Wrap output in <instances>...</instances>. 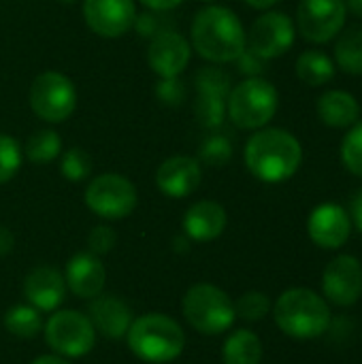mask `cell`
I'll return each mask as SVG.
<instances>
[{
  "label": "cell",
  "mask_w": 362,
  "mask_h": 364,
  "mask_svg": "<svg viewBox=\"0 0 362 364\" xmlns=\"http://www.w3.org/2000/svg\"><path fill=\"white\" fill-rule=\"evenodd\" d=\"M201 162L190 156H173L164 160L156 171L158 190L171 198H186L194 194L201 186Z\"/></svg>",
  "instance_id": "17"
},
{
  "label": "cell",
  "mask_w": 362,
  "mask_h": 364,
  "mask_svg": "<svg viewBox=\"0 0 362 364\" xmlns=\"http://www.w3.org/2000/svg\"><path fill=\"white\" fill-rule=\"evenodd\" d=\"M62 151L60 134L53 130H36L26 143V158L36 164H47L55 160Z\"/></svg>",
  "instance_id": "27"
},
{
  "label": "cell",
  "mask_w": 362,
  "mask_h": 364,
  "mask_svg": "<svg viewBox=\"0 0 362 364\" xmlns=\"http://www.w3.org/2000/svg\"><path fill=\"white\" fill-rule=\"evenodd\" d=\"M352 222H354V226L361 230L362 235V188L356 192V196H354V200H352Z\"/></svg>",
  "instance_id": "36"
},
{
  "label": "cell",
  "mask_w": 362,
  "mask_h": 364,
  "mask_svg": "<svg viewBox=\"0 0 362 364\" xmlns=\"http://www.w3.org/2000/svg\"><path fill=\"white\" fill-rule=\"evenodd\" d=\"M252 9H258V11H267L271 6H275L280 0H245Z\"/></svg>",
  "instance_id": "40"
},
{
  "label": "cell",
  "mask_w": 362,
  "mask_h": 364,
  "mask_svg": "<svg viewBox=\"0 0 362 364\" xmlns=\"http://www.w3.org/2000/svg\"><path fill=\"white\" fill-rule=\"evenodd\" d=\"M224 364H260L262 363V341L252 331H235L226 337L222 348Z\"/></svg>",
  "instance_id": "23"
},
{
  "label": "cell",
  "mask_w": 362,
  "mask_h": 364,
  "mask_svg": "<svg viewBox=\"0 0 362 364\" xmlns=\"http://www.w3.org/2000/svg\"><path fill=\"white\" fill-rule=\"evenodd\" d=\"M309 239L322 250H339L348 243L352 232L350 213L337 203L318 205L307 220Z\"/></svg>",
  "instance_id": "15"
},
{
  "label": "cell",
  "mask_w": 362,
  "mask_h": 364,
  "mask_svg": "<svg viewBox=\"0 0 362 364\" xmlns=\"http://www.w3.org/2000/svg\"><path fill=\"white\" fill-rule=\"evenodd\" d=\"M294 38V21L282 11H267L252 23L250 34H245V47L262 60H273L290 51Z\"/></svg>",
  "instance_id": "11"
},
{
  "label": "cell",
  "mask_w": 362,
  "mask_h": 364,
  "mask_svg": "<svg viewBox=\"0 0 362 364\" xmlns=\"http://www.w3.org/2000/svg\"><path fill=\"white\" fill-rule=\"evenodd\" d=\"M21 166L19 143L11 134H0V186L11 181Z\"/></svg>",
  "instance_id": "32"
},
{
  "label": "cell",
  "mask_w": 362,
  "mask_h": 364,
  "mask_svg": "<svg viewBox=\"0 0 362 364\" xmlns=\"http://www.w3.org/2000/svg\"><path fill=\"white\" fill-rule=\"evenodd\" d=\"M346 9L356 15L358 19H362V0H346Z\"/></svg>",
  "instance_id": "41"
},
{
  "label": "cell",
  "mask_w": 362,
  "mask_h": 364,
  "mask_svg": "<svg viewBox=\"0 0 362 364\" xmlns=\"http://www.w3.org/2000/svg\"><path fill=\"white\" fill-rule=\"evenodd\" d=\"M277 328L299 341L322 337L331 326V307L309 288H290L280 294L273 307Z\"/></svg>",
  "instance_id": "3"
},
{
  "label": "cell",
  "mask_w": 362,
  "mask_h": 364,
  "mask_svg": "<svg viewBox=\"0 0 362 364\" xmlns=\"http://www.w3.org/2000/svg\"><path fill=\"white\" fill-rule=\"evenodd\" d=\"M235 62H237L239 70H241V73H245L247 77H258V75L265 70V62H267V60L258 58L256 53H252V51L245 47V51H243Z\"/></svg>",
  "instance_id": "35"
},
{
  "label": "cell",
  "mask_w": 362,
  "mask_h": 364,
  "mask_svg": "<svg viewBox=\"0 0 362 364\" xmlns=\"http://www.w3.org/2000/svg\"><path fill=\"white\" fill-rule=\"evenodd\" d=\"M303 162L299 139L284 128H260L245 145L247 171L265 183H282L297 175Z\"/></svg>",
  "instance_id": "1"
},
{
  "label": "cell",
  "mask_w": 362,
  "mask_h": 364,
  "mask_svg": "<svg viewBox=\"0 0 362 364\" xmlns=\"http://www.w3.org/2000/svg\"><path fill=\"white\" fill-rule=\"evenodd\" d=\"M297 77L309 87L326 85L335 77V60L324 51L305 49L297 58Z\"/></svg>",
  "instance_id": "24"
},
{
  "label": "cell",
  "mask_w": 362,
  "mask_h": 364,
  "mask_svg": "<svg viewBox=\"0 0 362 364\" xmlns=\"http://www.w3.org/2000/svg\"><path fill=\"white\" fill-rule=\"evenodd\" d=\"M23 294L38 311H55L66 296L64 275L53 267H36L23 279Z\"/></svg>",
  "instance_id": "20"
},
{
  "label": "cell",
  "mask_w": 362,
  "mask_h": 364,
  "mask_svg": "<svg viewBox=\"0 0 362 364\" xmlns=\"http://www.w3.org/2000/svg\"><path fill=\"white\" fill-rule=\"evenodd\" d=\"M269 311H271V301L265 292H258V290L245 292L235 303V314L245 322H260L262 318L269 316Z\"/></svg>",
  "instance_id": "29"
},
{
  "label": "cell",
  "mask_w": 362,
  "mask_h": 364,
  "mask_svg": "<svg viewBox=\"0 0 362 364\" xmlns=\"http://www.w3.org/2000/svg\"><path fill=\"white\" fill-rule=\"evenodd\" d=\"M324 299L335 307H352L362 296V264L356 256L333 258L322 275Z\"/></svg>",
  "instance_id": "13"
},
{
  "label": "cell",
  "mask_w": 362,
  "mask_h": 364,
  "mask_svg": "<svg viewBox=\"0 0 362 364\" xmlns=\"http://www.w3.org/2000/svg\"><path fill=\"white\" fill-rule=\"evenodd\" d=\"M15 245V237L9 228H0V256H6Z\"/></svg>",
  "instance_id": "38"
},
{
  "label": "cell",
  "mask_w": 362,
  "mask_h": 364,
  "mask_svg": "<svg viewBox=\"0 0 362 364\" xmlns=\"http://www.w3.org/2000/svg\"><path fill=\"white\" fill-rule=\"evenodd\" d=\"M137 203L139 194L132 181L115 173L98 175L85 188L87 209L102 220H124L137 209Z\"/></svg>",
  "instance_id": "8"
},
{
  "label": "cell",
  "mask_w": 362,
  "mask_h": 364,
  "mask_svg": "<svg viewBox=\"0 0 362 364\" xmlns=\"http://www.w3.org/2000/svg\"><path fill=\"white\" fill-rule=\"evenodd\" d=\"M346 0H301L297 6V30L307 43H331L346 28Z\"/></svg>",
  "instance_id": "10"
},
{
  "label": "cell",
  "mask_w": 362,
  "mask_h": 364,
  "mask_svg": "<svg viewBox=\"0 0 362 364\" xmlns=\"http://www.w3.org/2000/svg\"><path fill=\"white\" fill-rule=\"evenodd\" d=\"M203 2H213V0H203Z\"/></svg>",
  "instance_id": "43"
},
{
  "label": "cell",
  "mask_w": 362,
  "mask_h": 364,
  "mask_svg": "<svg viewBox=\"0 0 362 364\" xmlns=\"http://www.w3.org/2000/svg\"><path fill=\"white\" fill-rule=\"evenodd\" d=\"M196 119L205 128H218L222 126L226 117V102L230 94V77L215 68H201L196 73Z\"/></svg>",
  "instance_id": "12"
},
{
  "label": "cell",
  "mask_w": 362,
  "mask_h": 364,
  "mask_svg": "<svg viewBox=\"0 0 362 364\" xmlns=\"http://www.w3.org/2000/svg\"><path fill=\"white\" fill-rule=\"evenodd\" d=\"M30 107L45 122L60 124L68 119L77 107L75 83L55 70L41 73L30 87Z\"/></svg>",
  "instance_id": "9"
},
{
  "label": "cell",
  "mask_w": 362,
  "mask_h": 364,
  "mask_svg": "<svg viewBox=\"0 0 362 364\" xmlns=\"http://www.w3.org/2000/svg\"><path fill=\"white\" fill-rule=\"evenodd\" d=\"M156 94L162 102L166 105H181L186 98V87L179 81V77H171V79H162L156 87Z\"/></svg>",
  "instance_id": "34"
},
{
  "label": "cell",
  "mask_w": 362,
  "mask_h": 364,
  "mask_svg": "<svg viewBox=\"0 0 362 364\" xmlns=\"http://www.w3.org/2000/svg\"><path fill=\"white\" fill-rule=\"evenodd\" d=\"M83 17L98 36L117 38L134 26L137 6L134 0H83Z\"/></svg>",
  "instance_id": "14"
},
{
  "label": "cell",
  "mask_w": 362,
  "mask_h": 364,
  "mask_svg": "<svg viewBox=\"0 0 362 364\" xmlns=\"http://www.w3.org/2000/svg\"><path fill=\"white\" fill-rule=\"evenodd\" d=\"M190 43L175 30H160L154 34L147 51L149 68L162 79L179 77L190 64Z\"/></svg>",
  "instance_id": "16"
},
{
  "label": "cell",
  "mask_w": 362,
  "mask_h": 364,
  "mask_svg": "<svg viewBox=\"0 0 362 364\" xmlns=\"http://www.w3.org/2000/svg\"><path fill=\"white\" fill-rule=\"evenodd\" d=\"M126 341L130 352L149 364L173 363L186 348L183 328L164 314H145L132 320Z\"/></svg>",
  "instance_id": "4"
},
{
  "label": "cell",
  "mask_w": 362,
  "mask_h": 364,
  "mask_svg": "<svg viewBox=\"0 0 362 364\" xmlns=\"http://www.w3.org/2000/svg\"><path fill=\"white\" fill-rule=\"evenodd\" d=\"M226 209L215 200H201L192 205L183 215V232L198 243L218 239L226 228Z\"/></svg>",
  "instance_id": "21"
},
{
  "label": "cell",
  "mask_w": 362,
  "mask_h": 364,
  "mask_svg": "<svg viewBox=\"0 0 362 364\" xmlns=\"http://www.w3.org/2000/svg\"><path fill=\"white\" fill-rule=\"evenodd\" d=\"M60 171L64 175V179L68 181H83L90 173H92V158L85 149L81 147H70L64 156H62V164Z\"/></svg>",
  "instance_id": "31"
},
{
  "label": "cell",
  "mask_w": 362,
  "mask_h": 364,
  "mask_svg": "<svg viewBox=\"0 0 362 364\" xmlns=\"http://www.w3.org/2000/svg\"><path fill=\"white\" fill-rule=\"evenodd\" d=\"M62 2H66V4H68V2H75V0H62Z\"/></svg>",
  "instance_id": "42"
},
{
  "label": "cell",
  "mask_w": 362,
  "mask_h": 364,
  "mask_svg": "<svg viewBox=\"0 0 362 364\" xmlns=\"http://www.w3.org/2000/svg\"><path fill=\"white\" fill-rule=\"evenodd\" d=\"M147 9L151 11H169V9H175L179 6L183 0H141Z\"/></svg>",
  "instance_id": "37"
},
{
  "label": "cell",
  "mask_w": 362,
  "mask_h": 364,
  "mask_svg": "<svg viewBox=\"0 0 362 364\" xmlns=\"http://www.w3.org/2000/svg\"><path fill=\"white\" fill-rule=\"evenodd\" d=\"M87 318L96 333H100L107 339H122L126 337L130 324H132V309L119 299L111 294H98L90 301Z\"/></svg>",
  "instance_id": "19"
},
{
  "label": "cell",
  "mask_w": 362,
  "mask_h": 364,
  "mask_svg": "<svg viewBox=\"0 0 362 364\" xmlns=\"http://www.w3.org/2000/svg\"><path fill=\"white\" fill-rule=\"evenodd\" d=\"M183 318L207 337H218L233 328L237 314L230 296L213 284H196L183 296Z\"/></svg>",
  "instance_id": "5"
},
{
  "label": "cell",
  "mask_w": 362,
  "mask_h": 364,
  "mask_svg": "<svg viewBox=\"0 0 362 364\" xmlns=\"http://www.w3.org/2000/svg\"><path fill=\"white\" fill-rule=\"evenodd\" d=\"M192 47L209 62H235L245 51V30L230 9L205 6L192 21Z\"/></svg>",
  "instance_id": "2"
},
{
  "label": "cell",
  "mask_w": 362,
  "mask_h": 364,
  "mask_svg": "<svg viewBox=\"0 0 362 364\" xmlns=\"http://www.w3.org/2000/svg\"><path fill=\"white\" fill-rule=\"evenodd\" d=\"M45 341L62 358H83L94 350L96 331L90 318L77 309L55 311L43 326Z\"/></svg>",
  "instance_id": "7"
},
{
  "label": "cell",
  "mask_w": 362,
  "mask_h": 364,
  "mask_svg": "<svg viewBox=\"0 0 362 364\" xmlns=\"http://www.w3.org/2000/svg\"><path fill=\"white\" fill-rule=\"evenodd\" d=\"M316 111L329 128H352L361 119V105L346 90H326L318 98Z\"/></svg>",
  "instance_id": "22"
},
{
  "label": "cell",
  "mask_w": 362,
  "mask_h": 364,
  "mask_svg": "<svg viewBox=\"0 0 362 364\" xmlns=\"http://www.w3.org/2000/svg\"><path fill=\"white\" fill-rule=\"evenodd\" d=\"M32 364H70L66 358L58 356V354H47V356H38L36 360H32Z\"/></svg>",
  "instance_id": "39"
},
{
  "label": "cell",
  "mask_w": 362,
  "mask_h": 364,
  "mask_svg": "<svg viewBox=\"0 0 362 364\" xmlns=\"http://www.w3.org/2000/svg\"><path fill=\"white\" fill-rule=\"evenodd\" d=\"M341 162L352 175L362 177V122L348 128L341 141Z\"/></svg>",
  "instance_id": "28"
},
{
  "label": "cell",
  "mask_w": 362,
  "mask_h": 364,
  "mask_svg": "<svg viewBox=\"0 0 362 364\" xmlns=\"http://www.w3.org/2000/svg\"><path fill=\"white\" fill-rule=\"evenodd\" d=\"M335 64L348 75H362V23L339 32L335 41Z\"/></svg>",
  "instance_id": "25"
},
{
  "label": "cell",
  "mask_w": 362,
  "mask_h": 364,
  "mask_svg": "<svg viewBox=\"0 0 362 364\" xmlns=\"http://www.w3.org/2000/svg\"><path fill=\"white\" fill-rule=\"evenodd\" d=\"M43 326L41 311L32 305H15L4 314V328L17 339H34Z\"/></svg>",
  "instance_id": "26"
},
{
  "label": "cell",
  "mask_w": 362,
  "mask_h": 364,
  "mask_svg": "<svg viewBox=\"0 0 362 364\" xmlns=\"http://www.w3.org/2000/svg\"><path fill=\"white\" fill-rule=\"evenodd\" d=\"M64 282H66V288L77 299L92 301L98 294H102L105 282H107V271H105L100 256H94L92 252L75 254L66 262Z\"/></svg>",
  "instance_id": "18"
},
{
  "label": "cell",
  "mask_w": 362,
  "mask_h": 364,
  "mask_svg": "<svg viewBox=\"0 0 362 364\" xmlns=\"http://www.w3.org/2000/svg\"><path fill=\"white\" fill-rule=\"evenodd\" d=\"M198 158L201 162L209 164V166H222L228 164L233 158V143L228 136L224 134H211L209 139L203 141L201 149H198Z\"/></svg>",
  "instance_id": "30"
},
{
  "label": "cell",
  "mask_w": 362,
  "mask_h": 364,
  "mask_svg": "<svg viewBox=\"0 0 362 364\" xmlns=\"http://www.w3.org/2000/svg\"><path fill=\"white\" fill-rule=\"evenodd\" d=\"M115 241H117L115 230L100 224V226L92 228V232L87 235V252H92L94 256H105L115 247Z\"/></svg>",
  "instance_id": "33"
},
{
  "label": "cell",
  "mask_w": 362,
  "mask_h": 364,
  "mask_svg": "<svg viewBox=\"0 0 362 364\" xmlns=\"http://www.w3.org/2000/svg\"><path fill=\"white\" fill-rule=\"evenodd\" d=\"M280 94L273 83L262 77H247L228 94L226 113L235 126L243 130L265 128L277 113Z\"/></svg>",
  "instance_id": "6"
}]
</instances>
